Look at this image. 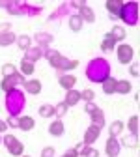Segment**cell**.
Returning a JSON list of instances; mask_svg holds the SVG:
<instances>
[{"label":"cell","instance_id":"6da1fadb","mask_svg":"<svg viewBox=\"0 0 140 157\" xmlns=\"http://www.w3.org/2000/svg\"><path fill=\"white\" fill-rule=\"evenodd\" d=\"M110 77V62L107 58H92L86 66V78L90 82L101 84Z\"/></svg>","mask_w":140,"mask_h":157},{"label":"cell","instance_id":"7a4b0ae2","mask_svg":"<svg viewBox=\"0 0 140 157\" xmlns=\"http://www.w3.org/2000/svg\"><path fill=\"white\" fill-rule=\"evenodd\" d=\"M43 56L47 58V62L60 73V75H64L66 71L69 73V69H75L77 66H78V60H69V58H66V56H62V52L60 51H56V49H45L43 51Z\"/></svg>","mask_w":140,"mask_h":157},{"label":"cell","instance_id":"3957f363","mask_svg":"<svg viewBox=\"0 0 140 157\" xmlns=\"http://www.w3.org/2000/svg\"><path fill=\"white\" fill-rule=\"evenodd\" d=\"M4 107L8 110L9 116H21L25 112V107H26V97H25V92L21 90H11L6 94V99H4Z\"/></svg>","mask_w":140,"mask_h":157},{"label":"cell","instance_id":"277c9868","mask_svg":"<svg viewBox=\"0 0 140 157\" xmlns=\"http://www.w3.org/2000/svg\"><path fill=\"white\" fill-rule=\"evenodd\" d=\"M119 19L129 26H136L138 25V2H123L122 11H119Z\"/></svg>","mask_w":140,"mask_h":157},{"label":"cell","instance_id":"5b68a950","mask_svg":"<svg viewBox=\"0 0 140 157\" xmlns=\"http://www.w3.org/2000/svg\"><path fill=\"white\" fill-rule=\"evenodd\" d=\"M2 144L6 146V150H8L9 155H13V157H21V155H23L25 144L19 140L15 135H6L4 139H2Z\"/></svg>","mask_w":140,"mask_h":157},{"label":"cell","instance_id":"8992f818","mask_svg":"<svg viewBox=\"0 0 140 157\" xmlns=\"http://www.w3.org/2000/svg\"><path fill=\"white\" fill-rule=\"evenodd\" d=\"M116 54H118V62L123 64V66L131 64L133 58H134V51H133V47L127 45V43H119V45H116Z\"/></svg>","mask_w":140,"mask_h":157},{"label":"cell","instance_id":"52a82bcc","mask_svg":"<svg viewBox=\"0 0 140 157\" xmlns=\"http://www.w3.org/2000/svg\"><path fill=\"white\" fill-rule=\"evenodd\" d=\"M43 51L45 49H41V47H37V45H32L28 51H25V58L23 60H26V62H32V64H36L37 60H41L43 58Z\"/></svg>","mask_w":140,"mask_h":157},{"label":"cell","instance_id":"ba28073f","mask_svg":"<svg viewBox=\"0 0 140 157\" xmlns=\"http://www.w3.org/2000/svg\"><path fill=\"white\" fill-rule=\"evenodd\" d=\"M105 151H107L108 157H118L119 155V151H122V144H119V140L116 139V136H108Z\"/></svg>","mask_w":140,"mask_h":157},{"label":"cell","instance_id":"9c48e42d","mask_svg":"<svg viewBox=\"0 0 140 157\" xmlns=\"http://www.w3.org/2000/svg\"><path fill=\"white\" fill-rule=\"evenodd\" d=\"M54 39V36L51 32H36V36L32 37V41L37 43V47H41V49H47L51 45V41Z\"/></svg>","mask_w":140,"mask_h":157},{"label":"cell","instance_id":"30bf717a","mask_svg":"<svg viewBox=\"0 0 140 157\" xmlns=\"http://www.w3.org/2000/svg\"><path fill=\"white\" fill-rule=\"evenodd\" d=\"M58 84L62 86L66 92H67V90H73L75 84H77V77L71 75V73H64V75H60V77H58Z\"/></svg>","mask_w":140,"mask_h":157},{"label":"cell","instance_id":"8fae6325","mask_svg":"<svg viewBox=\"0 0 140 157\" xmlns=\"http://www.w3.org/2000/svg\"><path fill=\"white\" fill-rule=\"evenodd\" d=\"M105 6H107L108 17H116V19H119V11H122L123 2H119V0H107Z\"/></svg>","mask_w":140,"mask_h":157},{"label":"cell","instance_id":"7c38bea8","mask_svg":"<svg viewBox=\"0 0 140 157\" xmlns=\"http://www.w3.org/2000/svg\"><path fill=\"white\" fill-rule=\"evenodd\" d=\"M78 101H81V92L78 90H67L66 92V97H64V103H66V107L69 109V107H75V105H78Z\"/></svg>","mask_w":140,"mask_h":157},{"label":"cell","instance_id":"4fadbf2b","mask_svg":"<svg viewBox=\"0 0 140 157\" xmlns=\"http://www.w3.org/2000/svg\"><path fill=\"white\" fill-rule=\"evenodd\" d=\"M99 135H101V129L95 127V125H90L86 131H84V144H93L97 139H99Z\"/></svg>","mask_w":140,"mask_h":157},{"label":"cell","instance_id":"5bb4252c","mask_svg":"<svg viewBox=\"0 0 140 157\" xmlns=\"http://www.w3.org/2000/svg\"><path fill=\"white\" fill-rule=\"evenodd\" d=\"M34 125H36V122H34L32 116H26V114H21V116H19L17 129H21V131H32Z\"/></svg>","mask_w":140,"mask_h":157},{"label":"cell","instance_id":"9a60e30c","mask_svg":"<svg viewBox=\"0 0 140 157\" xmlns=\"http://www.w3.org/2000/svg\"><path fill=\"white\" fill-rule=\"evenodd\" d=\"M90 120H92V125H95V127H99V129H103V127H105V112L97 107V109L90 114Z\"/></svg>","mask_w":140,"mask_h":157},{"label":"cell","instance_id":"2e32d148","mask_svg":"<svg viewBox=\"0 0 140 157\" xmlns=\"http://www.w3.org/2000/svg\"><path fill=\"white\" fill-rule=\"evenodd\" d=\"M21 6H23V15H28V17H37L43 11L41 6H36V4H30V2H21Z\"/></svg>","mask_w":140,"mask_h":157},{"label":"cell","instance_id":"e0dca14e","mask_svg":"<svg viewBox=\"0 0 140 157\" xmlns=\"http://www.w3.org/2000/svg\"><path fill=\"white\" fill-rule=\"evenodd\" d=\"M78 17L82 19V23H93L95 21V13H93V10L86 4V6H82L81 10H78V13H77Z\"/></svg>","mask_w":140,"mask_h":157},{"label":"cell","instance_id":"ac0fdd59","mask_svg":"<svg viewBox=\"0 0 140 157\" xmlns=\"http://www.w3.org/2000/svg\"><path fill=\"white\" fill-rule=\"evenodd\" d=\"M25 92L30 94V95H37L41 92V82H39L37 78H30V81L25 82Z\"/></svg>","mask_w":140,"mask_h":157},{"label":"cell","instance_id":"d6986e66","mask_svg":"<svg viewBox=\"0 0 140 157\" xmlns=\"http://www.w3.org/2000/svg\"><path fill=\"white\" fill-rule=\"evenodd\" d=\"M49 133H51L52 136H62V135L66 133V125H64V122L56 118V120L49 125Z\"/></svg>","mask_w":140,"mask_h":157},{"label":"cell","instance_id":"ffe728a7","mask_svg":"<svg viewBox=\"0 0 140 157\" xmlns=\"http://www.w3.org/2000/svg\"><path fill=\"white\" fill-rule=\"evenodd\" d=\"M15 43H17V47L21 49V51H28V49L32 47V37L26 36V34H21V36H17Z\"/></svg>","mask_w":140,"mask_h":157},{"label":"cell","instance_id":"44dd1931","mask_svg":"<svg viewBox=\"0 0 140 157\" xmlns=\"http://www.w3.org/2000/svg\"><path fill=\"white\" fill-rule=\"evenodd\" d=\"M82 26H84V23H82L81 17H78V15H69V30H73V32H81Z\"/></svg>","mask_w":140,"mask_h":157},{"label":"cell","instance_id":"7402d4cb","mask_svg":"<svg viewBox=\"0 0 140 157\" xmlns=\"http://www.w3.org/2000/svg\"><path fill=\"white\" fill-rule=\"evenodd\" d=\"M114 49H116V41H114V37H112L110 34H105L103 41H101V51L108 52V51H114Z\"/></svg>","mask_w":140,"mask_h":157},{"label":"cell","instance_id":"603a6c76","mask_svg":"<svg viewBox=\"0 0 140 157\" xmlns=\"http://www.w3.org/2000/svg\"><path fill=\"white\" fill-rule=\"evenodd\" d=\"M17 36L13 32H6V34H0V47H9L15 43Z\"/></svg>","mask_w":140,"mask_h":157},{"label":"cell","instance_id":"cb8c5ba5","mask_svg":"<svg viewBox=\"0 0 140 157\" xmlns=\"http://www.w3.org/2000/svg\"><path fill=\"white\" fill-rule=\"evenodd\" d=\"M116 82H118V78H114V77H108L105 82H101V84H103V92H105L107 95L114 94V92H116Z\"/></svg>","mask_w":140,"mask_h":157},{"label":"cell","instance_id":"d4e9b609","mask_svg":"<svg viewBox=\"0 0 140 157\" xmlns=\"http://www.w3.org/2000/svg\"><path fill=\"white\" fill-rule=\"evenodd\" d=\"M131 90H133V84H131L129 81H118V82H116V94L125 95V94H129Z\"/></svg>","mask_w":140,"mask_h":157},{"label":"cell","instance_id":"484cf974","mask_svg":"<svg viewBox=\"0 0 140 157\" xmlns=\"http://www.w3.org/2000/svg\"><path fill=\"white\" fill-rule=\"evenodd\" d=\"M108 34L114 37V41H116V43H118V41H122V39H125V28H123V26H119V25H116Z\"/></svg>","mask_w":140,"mask_h":157},{"label":"cell","instance_id":"4316f807","mask_svg":"<svg viewBox=\"0 0 140 157\" xmlns=\"http://www.w3.org/2000/svg\"><path fill=\"white\" fill-rule=\"evenodd\" d=\"M119 144L125 146V148H136L138 146V136L136 135H127V136H123V139L119 140Z\"/></svg>","mask_w":140,"mask_h":157},{"label":"cell","instance_id":"83f0119b","mask_svg":"<svg viewBox=\"0 0 140 157\" xmlns=\"http://www.w3.org/2000/svg\"><path fill=\"white\" fill-rule=\"evenodd\" d=\"M123 127H125V125H123V122H122V120H116V122H112V124H110V129H108L110 136H116V139H118V135L123 131Z\"/></svg>","mask_w":140,"mask_h":157},{"label":"cell","instance_id":"f1b7e54d","mask_svg":"<svg viewBox=\"0 0 140 157\" xmlns=\"http://www.w3.org/2000/svg\"><path fill=\"white\" fill-rule=\"evenodd\" d=\"M34 71H36V69H34V64H32V62L21 60V69H19V73H21V75H25V77H30Z\"/></svg>","mask_w":140,"mask_h":157},{"label":"cell","instance_id":"f546056e","mask_svg":"<svg viewBox=\"0 0 140 157\" xmlns=\"http://www.w3.org/2000/svg\"><path fill=\"white\" fill-rule=\"evenodd\" d=\"M127 129H129V133H131V135H136V136H138V116H136V114H133V116L129 118V122H127Z\"/></svg>","mask_w":140,"mask_h":157},{"label":"cell","instance_id":"4dcf8cb0","mask_svg":"<svg viewBox=\"0 0 140 157\" xmlns=\"http://www.w3.org/2000/svg\"><path fill=\"white\" fill-rule=\"evenodd\" d=\"M95 99V92L92 90V88H84L82 92H81V101H84V103H92Z\"/></svg>","mask_w":140,"mask_h":157},{"label":"cell","instance_id":"1f68e13d","mask_svg":"<svg viewBox=\"0 0 140 157\" xmlns=\"http://www.w3.org/2000/svg\"><path fill=\"white\" fill-rule=\"evenodd\" d=\"M78 155H82V157H99V150H95V148L84 144V148L78 151Z\"/></svg>","mask_w":140,"mask_h":157},{"label":"cell","instance_id":"d6a6232c","mask_svg":"<svg viewBox=\"0 0 140 157\" xmlns=\"http://www.w3.org/2000/svg\"><path fill=\"white\" fill-rule=\"evenodd\" d=\"M39 116L41 118H51V116H54V105H41L39 107Z\"/></svg>","mask_w":140,"mask_h":157},{"label":"cell","instance_id":"836d02e7","mask_svg":"<svg viewBox=\"0 0 140 157\" xmlns=\"http://www.w3.org/2000/svg\"><path fill=\"white\" fill-rule=\"evenodd\" d=\"M66 114H67V107H66L64 101H62V103H58V105H54V116L58 118V120H62Z\"/></svg>","mask_w":140,"mask_h":157},{"label":"cell","instance_id":"e575fe53","mask_svg":"<svg viewBox=\"0 0 140 157\" xmlns=\"http://www.w3.org/2000/svg\"><path fill=\"white\" fill-rule=\"evenodd\" d=\"M0 88H2V90H4V92L8 94V92H11V90H15V84L11 82V78H9V77H4V81H2V82H0Z\"/></svg>","mask_w":140,"mask_h":157},{"label":"cell","instance_id":"d590c367","mask_svg":"<svg viewBox=\"0 0 140 157\" xmlns=\"http://www.w3.org/2000/svg\"><path fill=\"white\" fill-rule=\"evenodd\" d=\"M9 78H11V82H13L15 86H19V84H23V86H25V82H26V78H25V75H21V73H19V71H17V73H13V75H11Z\"/></svg>","mask_w":140,"mask_h":157},{"label":"cell","instance_id":"8d00e7d4","mask_svg":"<svg viewBox=\"0 0 140 157\" xmlns=\"http://www.w3.org/2000/svg\"><path fill=\"white\" fill-rule=\"evenodd\" d=\"M2 73H4V77H11L13 73H17V67L13 64H4L2 66Z\"/></svg>","mask_w":140,"mask_h":157},{"label":"cell","instance_id":"74e56055","mask_svg":"<svg viewBox=\"0 0 140 157\" xmlns=\"http://www.w3.org/2000/svg\"><path fill=\"white\" fill-rule=\"evenodd\" d=\"M17 124H19V118H17V116H8V120H6L8 129H9V127H11V129H17Z\"/></svg>","mask_w":140,"mask_h":157},{"label":"cell","instance_id":"f35d334b","mask_svg":"<svg viewBox=\"0 0 140 157\" xmlns=\"http://www.w3.org/2000/svg\"><path fill=\"white\" fill-rule=\"evenodd\" d=\"M54 155H56V151H54L52 146H45L41 150V157H54Z\"/></svg>","mask_w":140,"mask_h":157},{"label":"cell","instance_id":"ab89813d","mask_svg":"<svg viewBox=\"0 0 140 157\" xmlns=\"http://www.w3.org/2000/svg\"><path fill=\"white\" fill-rule=\"evenodd\" d=\"M95 109H97V105H95L93 101H92V103H86V105H84V112H86V114H92V112H93Z\"/></svg>","mask_w":140,"mask_h":157},{"label":"cell","instance_id":"60d3db41","mask_svg":"<svg viewBox=\"0 0 140 157\" xmlns=\"http://www.w3.org/2000/svg\"><path fill=\"white\" fill-rule=\"evenodd\" d=\"M6 32H11V25L9 23H0V34H6Z\"/></svg>","mask_w":140,"mask_h":157},{"label":"cell","instance_id":"b9f144b4","mask_svg":"<svg viewBox=\"0 0 140 157\" xmlns=\"http://www.w3.org/2000/svg\"><path fill=\"white\" fill-rule=\"evenodd\" d=\"M82 6H86V2H78V0H73V2H69V8H78V10H81Z\"/></svg>","mask_w":140,"mask_h":157},{"label":"cell","instance_id":"7bdbcfd3","mask_svg":"<svg viewBox=\"0 0 140 157\" xmlns=\"http://www.w3.org/2000/svg\"><path fill=\"white\" fill-rule=\"evenodd\" d=\"M62 157H78V153H77V150L73 148V150H67V151H66Z\"/></svg>","mask_w":140,"mask_h":157},{"label":"cell","instance_id":"ee69618b","mask_svg":"<svg viewBox=\"0 0 140 157\" xmlns=\"http://www.w3.org/2000/svg\"><path fill=\"white\" fill-rule=\"evenodd\" d=\"M131 75L133 77H138V64H133L131 66Z\"/></svg>","mask_w":140,"mask_h":157},{"label":"cell","instance_id":"f6af8a7d","mask_svg":"<svg viewBox=\"0 0 140 157\" xmlns=\"http://www.w3.org/2000/svg\"><path fill=\"white\" fill-rule=\"evenodd\" d=\"M6 129H8L6 122H4V120H0V135H2V133H6Z\"/></svg>","mask_w":140,"mask_h":157},{"label":"cell","instance_id":"bcb514c9","mask_svg":"<svg viewBox=\"0 0 140 157\" xmlns=\"http://www.w3.org/2000/svg\"><path fill=\"white\" fill-rule=\"evenodd\" d=\"M21 157H30V155H21Z\"/></svg>","mask_w":140,"mask_h":157},{"label":"cell","instance_id":"7dc6e473","mask_svg":"<svg viewBox=\"0 0 140 157\" xmlns=\"http://www.w3.org/2000/svg\"><path fill=\"white\" fill-rule=\"evenodd\" d=\"M0 144H2V136H0Z\"/></svg>","mask_w":140,"mask_h":157}]
</instances>
